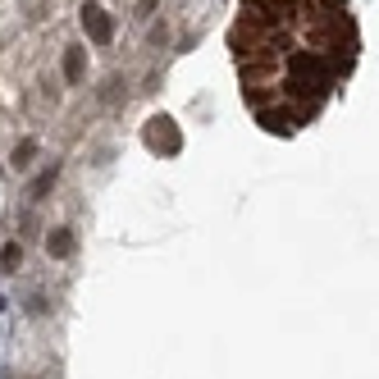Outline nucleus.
<instances>
[{"label":"nucleus","instance_id":"nucleus-1","mask_svg":"<svg viewBox=\"0 0 379 379\" xmlns=\"http://www.w3.org/2000/svg\"><path fill=\"white\" fill-rule=\"evenodd\" d=\"M242 96L260 128L311 124L357 65V23L347 0H247L228 33Z\"/></svg>","mask_w":379,"mask_h":379},{"label":"nucleus","instance_id":"nucleus-2","mask_svg":"<svg viewBox=\"0 0 379 379\" xmlns=\"http://www.w3.org/2000/svg\"><path fill=\"white\" fill-rule=\"evenodd\" d=\"M146 146L160 155H178L183 151V133L174 128L169 115H155V119H146Z\"/></svg>","mask_w":379,"mask_h":379},{"label":"nucleus","instance_id":"nucleus-3","mask_svg":"<svg viewBox=\"0 0 379 379\" xmlns=\"http://www.w3.org/2000/svg\"><path fill=\"white\" fill-rule=\"evenodd\" d=\"M83 33H87V42H96V46H110L115 42V19H110L101 5H83Z\"/></svg>","mask_w":379,"mask_h":379},{"label":"nucleus","instance_id":"nucleus-4","mask_svg":"<svg viewBox=\"0 0 379 379\" xmlns=\"http://www.w3.org/2000/svg\"><path fill=\"white\" fill-rule=\"evenodd\" d=\"M46 251H51L55 260H65L78 251V238H74V228H51V238H46Z\"/></svg>","mask_w":379,"mask_h":379},{"label":"nucleus","instance_id":"nucleus-5","mask_svg":"<svg viewBox=\"0 0 379 379\" xmlns=\"http://www.w3.org/2000/svg\"><path fill=\"white\" fill-rule=\"evenodd\" d=\"M83 74H87V51L83 46H65V83H83Z\"/></svg>","mask_w":379,"mask_h":379},{"label":"nucleus","instance_id":"nucleus-6","mask_svg":"<svg viewBox=\"0 0 379 379\" xmlns=\"http://www.w3.org/2000/svg\"><path fill=\"white\" fill-rule=\"evenodd\" d=\"M55 178H60V165H51V169H42V174L33 178V187H28V201H42V196H46V192L55 187Z\"/></svg>","mask_w":379,"mask_h":379},{"label":"nucleus","instance_id":"nucleus-7","mask_svg":"<svg viewBox=\"0 0 379 379\" xmlns=\"http://www.w3.org/2000/svg\"><path fill=\"white\" fill-rule=\"evenodd\" d=\"M23 265V242H5L0 247V274H14Z\"/></svg>","mask_w":379,"mask_h":379},{"label":"nucleus","instance_id":"nucleus-8","mask_svg":"<svg viewBox=\"0 0 379 379\" xmlns=\"http://www.w3.org/2000/svg\"><path fill=\"white\" fill-rule=\"evenodd\" d=\"M33 160H37V142L28 137V142H19V151H14V160H10V165H14V169H28Z\"/></svg>","mask_w":379,"mask_h":379},{"label":"nucleus","instance_id":"nucleus-9","mask_svg":"<svg viewBox=\"0 0 379 379\" xmlns=\"http://www.w3.org/2000/svg\"><path fill=\"white\" fill-rule=\"evenodd\" d=\"M137 10H142V14H151V10H155V0H142V5H137Z\"/></svg>","mask_w":379,"mask_h":379}]
</instances>
